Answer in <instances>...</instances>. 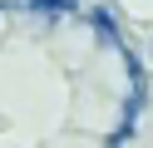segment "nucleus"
I'll return each instance as SVG.
<instances>
[{"label":"nucleus","mask_w":153,"mask_h":148,"mask_svg":"<svg viewBox=\"0 0 153 148\" xmlns=\"http://www.w3.org/2000/svg\"><path fill=\"white\" fill-rule=\"evenodd\" d=\"M84 15H89V25H94V35H99V39H104V45H109V49H123V45H128V39H123V30H119V20H114V15H109V10H104V5H89V10H84Z\"/></svg>","instance_id":"1"},{"label":"nucleus","mask_w":153,"mask_h":148,"mask_svg":"<svg viewBox=\"0 0 153 148\" xmlns=\"http://www.w3.org/2000/svg\"><path fill=\"white\" fill-rule=\"evenodd\" d=\"M20 10H35V15L45 20H64V15H79V0H20Z\"/></svg>","instance_id":"2"},{"label":"nucleus","mask_w":153,"mask_h":148,"mask_svg":"<svg viewBox=\"0 0 153 148\" xmlns=\"http://www.w3.org/2000/svg\"><path fill=\"white\" fill-rule=\"evenodd\" d=\"M133 133H138V123H128V118H119V123L109 128V138H104V148H128Z\"/></svg>","instance_id":"3"}]
</instances>
